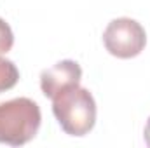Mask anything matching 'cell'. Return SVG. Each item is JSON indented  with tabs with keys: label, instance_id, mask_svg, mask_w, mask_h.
Listing matches in <instances>:
<instances>
[{
	"label": "cell",
	"instance_id": "cell-3",
	"mask_svg": "<svg viewBox=\"0 0 150 148\" xmlns=\"http://www.w3.org/2000/svg\"><path fill=\"white\" fill-rule=\"evenodd\" d=\"M105 49L119 59H131L142 54L147 45L145 28L131 18H117L103 32Z\"/></svg>",
	"mask_w": 150,
	"mask_h": 148
},
{
	"label": "cell",
	"instance_id": "cell-7",
	"mask_svg": "<svg viewBox=\"0 0 150 148\" xmlns=\"http://www.w3.org/2000/svg\"><path fill=\"white\" fill-rule=\"evenodd\" d=\"M143 138H145V143L150 147V117L145 124V129H143Z\"/></svg>",
	"mask_w": 150,
	"mask_h": 148
},
{
	"label": "cell",
	"instance_id": "cell-4",
	"mask_svg": "<svg viewBox=\"0 0 150 148\" xmlns=\"http://www.w3.org/2000/svg\"><path fill=\"white\" fill-rule=\"evenodd\" d=\"M82 78V68L74 59H63L52 65L51 68L42 70L40 73V89L42 94L52 99L56 94L65 91L67 87L79 85Z\"/></svg>",
	"mask_w": 150,
	"mask_h": 148
},
{
	"label": "cell",
	"instance_id": "cell-2",
	"mask_svg": "<svg viewBox=\"0 0 150 148\" xmlns=\"http://www.w3.org/2000/svg\"><path fill=\"white\" fill-rule=\"evenodd\" d=\"M42 124L40 106L30 98L0 103V143L21 147L37 136Z\"/></svg>",
	"mask_w": 150,
	"mask_h": 148
},
{
	"label": "cell",
	"instance_id": "cell-6",
	"mask_svg": "<svg viewBox=\"0 0 150 148\" xmlns=\"http://www.w3.org/2000/svg\"><path fill=\"white\" fill-rule=\"evenodd\" d=\"M14 45V33L12 28L9 26V23L5 19L0 18V56L7 54Z\"/></svg>",
	"mask_w": 150,
	"mask_h": 148
},
{
	"label": "cell",
	"instance_id": "cell-5",
	"mask_svg": "<svg viewBox=\"0 0 150 148\" xmlns=\"http://www.w3.org/2000/svg\"><path fill=\"white\" fill-rule=\"evenodd\" d=\"M19 82V70L11 61L0 56V94L12 89Z\"/></svg>",
	"mask_w": 150,
	"mask_h": 148
},
{
	"label": "cell",
	"instance_id": "cell-1",
	"mask_svg": "<svg viewBox=\"0 0 150 148\" xmlns=\"http://www.w3.org/2000/svg\"><path fill=\"white\" fill-rule=\"evenodd\" d=\"M52 113L61 129L75 138L89 134L96 124V101L89 89L72 85L56 94L52 99Z\"/></svg>",
	"mask_w": 150,
	"mask_h": 148
}]
</instances>
